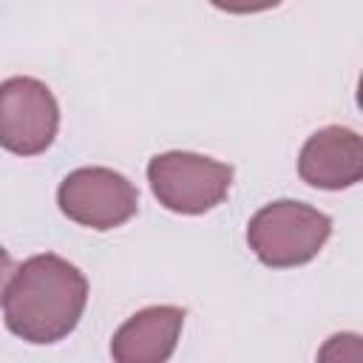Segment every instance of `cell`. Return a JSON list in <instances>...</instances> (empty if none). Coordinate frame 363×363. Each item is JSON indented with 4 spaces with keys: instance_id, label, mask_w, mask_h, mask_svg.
I'll use <instances>...</instances> for the list:
<instances>
[{
    "instance_id": "6da1fadb",
    "label": "cell",
    "mask_w": 363,
    "mask_h": 363,
    "mask_svg": "<svg viewBox=\"0 0 363 363\" xmlns=\"http://www.w3.org/2000/svg\"><path fill=\"white\" fill-rule=\"evenodd\" d=\"M88 303L85 275L54 252L23 261L3 295V320L26 343H57L68 337Z\"/></svg>"
},
{
    "instance_id": "7a4b0ae2",
    "label": "cell",
    "mask_w": 363,
    "mask_h": 363,
    "mask_svg": "<svg viewBox=\"0 0 363 363\" xmlns=\"http://www.w3.org/2000/svg\"><path fill=\"white\" fill-rule=\"evenodd\" d=\"M332 235V218L312 204L281 199L264 204L247 224V244L264 267L286 269L312 261Z\"/></svg>"
},
{
    "instance_id": "3957f363",
    "label": "cell",
    "mask_w": 363,
    "mask_h": 363,
    "mask_svg": "<svg viewBox=\"0 0 363 363\" xmlns=\"http://www.w3.org/2000/svg\"><path fill=\"white\" fill-rule=\"evenodd\" d=\"M147 182L162 207L201 216L218 207L233 184V167L190 150H167L147 162Z\"/></svg>"
},
{
    "instance_id": "277c9868",
    "label": "cell",
    "mask_w": 363,
    "mask_h": 363,
    "mask_svg": "<svg viewBox=\"0 0 363 363\" xmlns=\"http://www.w3.org/2000/svg\"><path fill=\"white\" fill-rule=\"evenodd\" d=\"M57 204L74 224L105 233L136 216L139 190L111 167H77L60 182Z\"/></svg>"
},
{
    "instance_id": "5b68a950",
    "label": "cell",
    "mask_w": 363,
    "mask_h": 363,
    "mask_svg": "<svg viewBox=\"0 0 363 363\" xmlns=\"http://www.w3.org/2000/svg\"><path fill=\"white\" fill-rule=\"evenodd\" d=\"M60 130V105L34 77L0 82V147L14 156H40Z\"/></svg>"
},
{
    "instance_id": "8992f818",
    "label": "cell",
    "mask_w": 363,
    "mask_h": 363,
    "mask_svg": "<svg viewBox=\"0 0 363 363\" xmlns=\"http://www.w3.org/2000/svg\"><path fill=\"white\" fill-rule=\"evenodd\" d=\"M298 173L318 190H346L363 179V139L343 125L315 130L298 156Z\"/></svg>"
},
{
    "instance_id": "52a82bcc",
    "label": "cell",
    "mask_w": 363,
    "mask_h": 363,
    "mask_svg": "<svg viewBox=\"0 0 363 363\" xmlns=\"http://www.w3.org/2000/svg\"><path fill=\"white\" fill-rule=\"evenodd\" d=\"M184 326V309L159 303L130 315L111 337V354L116 363H164L179 343Z\"/></svg>"
},
{
    "instance_id": "ba28073f",
    "label": "cell",
    "mask_w": 363,
    "mask_h": 363,
    "mask_svg": "<svg viewBox=\"0 0 363 363\" xmlns=\"http://www.w3.org/2000/svg\"><path fill=\"white\" fill-rule=\"evenodd\" d=\"M210 3L227 14H255V11L275 9L281 0H210Z\"/></svg>"
},
{
    "instance_id": "9c48e42d",
    "label": "cell",
    "mask_w": 363,
    "mask_h": 363,
    "mask_svg": "<svg viewBox=\"0 0 363 363\" xmlns=\"http://www.w3.org/2000/svg\"><path fill=\"white\" fill-rule=\"evenodd\" d=\"M11 275H14V261H11V255L0 247V301H3V295H6V286H9Z\"/></svg>"
}]
</instances>
